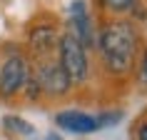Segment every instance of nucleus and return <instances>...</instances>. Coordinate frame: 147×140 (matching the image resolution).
<instances>
[{
	"instance_id": "1",
	"label": "nucleus",
	"mask_w": 147,
	"mask_h": 140,
	"mask_svg": "<svg viewBox=\"0 0 147 140\" xmlns=\"http://www.w3.org/2000/svg\"><path fill=\"white\" fill-rule=\"evenodd\" d=\"M97 50H100L102 65H105L107 73L127 75L140 53L137 30L127 20H112L97 35Z\"/></svg>"
},
{
	"instance_id": "2",
	"label": "nucleus",
	"mask_w": 147,
	"mask_h": 140,
	"mask_svg": "<svg viewBox=\"0 0 147 140\" xmlns=\"http://www.w3.org/2000/svg\"><path fill=\"white\" fill-rule=\"evenodd\" d=\"M57 63L62 65V70L67 73V78L75 83H85L90 78V60H87V50L82 48L75 35L62 33L57 40Z\"/></svg>"
},
{
	"instance_id": "3",
	"label": "nucleus",
	"mask_w": 147,
	"mask_h": 140,
	"mask_svg": "<svg viewBox=\"0 0 147 140\" xmlns=\"http://www.w3.org/2000/svg\"><path fill=\"white\" fill-rule=\"evenodd\" d=\"M32 75L38 78L40 90L47 98H65L70 93V88H72V80L67 78V73L62 70V65L57 60H50V58L40 60L38 68L32 70Z\"/></svg>"
},
{
	"instance_id": "4",
	"label": "nucleus",
	"mask_w": 147,
	"mask_h": 140,
	"mask_svg": "<svg viewBox=\"0 0 147 140\" xmlns=\"http://www.w3.org/2000/svg\"><path fill=\"white\" fill-rule=\"evenodd\" d=\"M28 60L20 53H13L8 60L0 65V98H15L23 90L25 80H28Z\"/></svg>"
},
{
	"instance_id": "5",
	"label": "nucleus",
	"mask_w": 147,
	"mask_h": 140,
	"mask_svg": "<svg viewBox=\"0 0 147 140\" xmlns=\"http://www.w3.org/2000/svg\"><path fill=\"white\" fill-rule=\"evenodd\" d=\"M67 33L75 35V38L82 43L85 50L95 48L97 35H95V23H92V15H90V10H87L85 0H72V3H70V30Z\"/></svg>"
},
{
	"instance_id": "6",
	"label": "nucleus",
	"mask_w": 147,
	"mask_h": 140,
	"mask_svg": "<svg viewBox=\"0 0 147 140\" xmlns=\"http://www.w3.org/2000/svg\"><path fill=\"white\" fill-rule=\"evenodd\" d=\"M55 123L60 130L75 133V135H90V133H97V118L90 115V113H82V110H60L55 115Z\"/></svg>"
},
{
	"instance_id": "7",
	"label": "nucleus",
	"mask_w": 147,
	"mask_h": 140,
	"mask_svg": "<svg viewBox=\"0 0 147 140\" xmlns=\"http://www.w3.org/2000/svg\"><path fill=\"white\" fill-rule=\"evenodd\" d=\"M57 40H60V35L55 30V25H38L28 35V45H30L35 58L45 60V58H50V53H53L55 48H57Z\"/></svg>"
},
{
	"instance_id": "8",
	"label": "nucleus",
	"mask_w": 147,
	"mask_h": 140,
	"mask_svg": "<svg viewBox=\"0 0 147 140\" xmlns=\"http://www.w3.org/2000/svg\"><path fill=\"white\" fill-rule=\"evenodd\" d=\"M3 128H5L8 133H15V135H23V138H30L32 133H35L32 123L23 120L20 115H5V118H3Z\"/></svg>"
},
{
	"instance_id": "9",
	"label": "nucleus",
	"mask_w": 147,
	"mask_h": 140,
	"mask_svg": "<svg viewBox=\"0 0 147 140\" xmlns=\"http://www.w3.org/2000/svg\"><path fill=\"white\" fill-rule=\"evenodd\" d=\"M100 5L107 13H127V10H135L137 8V0H100Z\"/></svg>"
},
{
	"instance_id": "10",
	"label": "nucleus",
	"mask_w": 147,
	"mask_h": 140,
	"mask_svg": "<svg viewBox=\"0 0 147 140\" xmlns=\"http://www.w3.org/2000/svg\"><path fill=\"white\" fill-rule=\"evenodd\" d=\"M23 93H25V98H28L30 103H35V100H40V98H42L40 83H38V78L32 75V70L28 73V80H25V85H23Z\"/></svg>"
},
{
	"instance_id": "11",
	"label": "nucleus",
	"mask_w": 147,
	"mask_h": 140,
	"mask_svg": "<svg viewBox=\"0 0 147 140\" xmlns=\"http://www.w3.org/2000/svg\"><path fill=\"white\" fill-rule=\"evenodd\" d=\"M122 120V113L120 110H112V113H102V115H97V128H107V125H115Z\"/></svg>"
},
{
	"instance_id": "12",
	"label": "nucleus",
	"mask_w": 147,
	"mask_h": 140,
	"mask_svg": "<svg viewBox=\"0 0 147 140\" xmlns=\"http://www.w3.org/2000/svg\"><path fill=\"white\" fill-rule=\"evenodd\" d=\"M140 78H142V83H147V50H145V55H142V65H140Z\"/></svg>"
},
{
	"instance_id": "13",
	"label": "nucleus",
	"mask_w": 147,
	"mask_h": 140,
	"mask_svg": "<svg viewBox=\"0 0 147 140\" xmlns=\"http://www.w3.org/2000/svg\"><path fill=\"white\" fill-rule=\"evenodd\" d=\"M137 140H147V123L137 125Z\"/></svg>"
},
{
	"instance_id": "14",
	"label": "nucleus",
	"mask_w": 147,
	"mask_h": 140,
	"mask_svg": "<svg viewBox=\"0 0 147 140\" xmlns=\"http://www.w3.org/2000/svg\"><path fill=\"white\" fill-rule=\"evenodd\" d=\"M45 140H62V138H60V135H57V133H50V135H47Z\"/></svg>"
}]
</instances>
